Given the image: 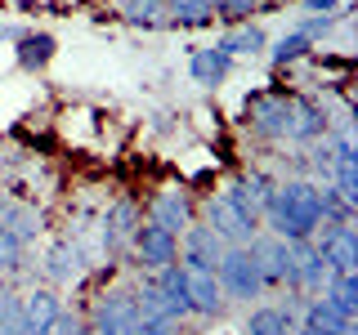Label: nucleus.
Returning <instances> with one entry per match:
<instances>
[{
	"label": "nucleus",
	"instance_id": "20e7f679",
	"mask_svg": "<svg viewBox=\"0 0 358 335\" xmlns=\"http://www.w3.org/2000/svg\"><path fill=\"white\" fill-rule=\"evenodd\" d=\"M215 282L224 290V299H229V308L233 304L251 308L255 299H264V282H260V273H255V260H251L246 246H224V255L215 264Z\"/></svg>",
	"mask_w": 358,
	"mask_h": 335
},
{
	"label": "nucleus",
	"instance_id": "1a4fd4ad",
	"mask_svg": "<svg viewBox=\"0 0 358 335\" xmlns=\"http://www.w3.org/2000/svg\"><path fill=\"white\" fill-rule=\"evenodd\" d=\"M327 264H322L313 241H287V290L296 295H322L327 286Z\"/></svg>",
	"mask_w": 358,
	"mask_h": 335
},
{
	"label": "nucleus",
	"instance_id": "0eeeda50",
	"mask_svg": "<svg viewBox=\"0 0 358 335\" xmlns=\"http://www.w3.org/2000/svg\"><path fill=\"white\" fill-rule=\"evenodd\" d=\"M85 273H90L85 251H81L72 237H59L54 246H45V255H41V282H45V286H54V290L81 286Z\"/></svg>",
	"mask_w": 358,
	"mask_h": 335
},
{
	"label": "nucleus",
	"instance_id": "6ab92c4d",
	"mask_svg": "<svg viewBox=\"0 0 358 335\" xmlns=\"http://www.w3.org/2000/svg\"><path fill=\"white\" fill-rule=\"evenodd\" d=\"M229 72H233V59L220 45H197V50L188 54V76H193V85H201V89H220L229 81Z\"/></svg>",
	"mask_w": 358,
	"mask_h": 335
},
{
	"label": "nucleus",
	"instance_id": "f3484780",
	"mask_svg": "<svg viewBox=\"0 0 358 335\" xmlns=\"http://www.w3.org/2000/svg\"><path fill=\"white\" fill-rule=\"evenodd\" d=\"M327 121H331L327 103H318L309 94H296V107H291V143L309 148V143L327 139Z\"/></svg>",
	"mask_w": 358,
	"mask_h": 335
},
{
	"label": "nucleus",
	"instance_id": "f704fd0d",
	"mask_svg": "<svg viewBox=\"0 0 358 335\" xmlns=\"http://www.w3.org/2000/svg\"><path fill=\"white\" fill-rule=\"evenodd\" d=\"M9 5H36V0H9Z\"/></svg>",
	"mask_w": 358,
	"mask_h": 335
},
{
	"label": "nucleus",
	"instance_id": "aec40b11",
	"mask_svg": "<svg viewBox=\"0 0 358 335\" xmlns=\"http://www.w3.org/2000/svg\"><path fill=\"white\" fill-rule=\"evenodd\" d=\"M152 282L157 290H162V299H166V313H171L175 322H193V308H188V268L184 264H166L162 273H152Z\"/></svg>",
	"mask_w": 358,
	"mask_h": 335
},
{
	"label": "nucleus",
	"instance_id": "412c9836",
	"mask_svg": "<svg viewBox=\"0 0 358 335\" xmlns=\"http://www.w3.org/2000/svg\"><path fill=\"white\" fill-rule=\"evenodd\" d=\"M300 322H309V327H318V331H331V335H354V318L341 313L327 295H305V304H300Z\"/></svg>",
	"mask_w": 358,
	"mask_h": 335
},
{
	"label": "nucleus",
	"instance_id": "b1692460",
	"mask_svg": "<svg viewBox=\"0 0 358 335\" xmlns=\"http://www.w3.org/2000/svg\"><path fill=\"white\" fill-rule=\"evenodd\" d=\"M162 5H166V22H171V27L197 31V27H210V22H215L210 0H162Z\"/></svg>",
	"mask_w": 358,
	"mask_h": 335
},
{
	"label": "nucleus",
	"instance_id": "c85d7f7f",
	"mask_svg": "<svg viewBox=\"0 0 358 335\" xmlns=\"http://www.w3.org/2000/svg\"><path fill=\"white\" fill-rule=\"evenodd\" d=\"M264 0H210V9H215L220 22H229V27H238V22H251L260 14Z\"/></svg>",
	"mask_w": 358,
	"mask_h": 335
},
{
	"label": "nucleus",
	"instance_id": "4468645a",
	"mask_svg": "<svg viewBox=\"0 0 358 335\" xmlns=\"http://www.w3.org/2000/svg\"><path fill=\"white\" fill-rule=\"evenodd\" d=\"M220 255H224V241L201 219H193L184 232H179V264L184 268H206V273H215Z\"/></svg>",
	"mask_w": 358,
	"mask_h": 335
},
{
	"label": "nucleus",
	"instance_id": "f257e3e1",
	"mask_svg": "<svg viewBox=\"0 0 358 335\" xmlns=\"http://www.w3.org/2000/svg\"><path fill=\"white\" fill-rule=\"evenodd\" d=\"M318 223H322L318 184L305 179V174L278 179L268 201H264V210H260V228L273 232V237H282V241H313Z\"/></svg>",
	"mask_w": 358,
	"mask_h": 335
},
{
	"label": "nucleus",
	"instance_id": "7c9ffc66",
	"mask_svg": "<svg viewBox=\"0 0 358 335\" xmlns=\"http://www.w3.org/2000/svg\"><path fill=\"white\" fill-rule=\"evenodd\" d=\"M134 335H184V322L175 318H162V322H139V331Z\"/></svg>",
	"mask_w": 358,
	"mask_h": 335
},
{
	"label": "nucleus",
	"instance_id": "423d86ee",
	"mask_svg": "<svg viewBox=\"0 0 358 335\" xmlns=\"http://www.w3.org/2000/svg\"><path fill=\"white\" fill-rule=\"evenodd\" d=\"M139 223H143V206L134 197H117L103 215H99V246H103L108 260L130 255V237H134Z\"/></svg>",
	"mask_w": 358,
	"mask_h": 335
},
{
	"label": "nucleus",
	"instance_id": "c756f323",
	"mask_svg": "<svg viewBox=\"0 0 358 335\" xmlns=\"http://www.w3.org/2000/svg\"><path fill=\"white\" fill-rule=\"evenodd\" d=\"M45 335H90V327H85V313H76V308H63L59 318L50 322V331Z\"/></svg>",
	"mask_w": 358,
	"mask_h": 335
},
{
	"label": "nucleus",
	"instance_id": "ddd939ff",
	"mask_svg": "<svg viewBox=\"0 0 358 335\" xmlns=\"http://www.w3.org/2000/svg\"><path fill=\"white\" fill-rule=\"evenodd\" d=\"M246 251H251V260H255V273H260V282H264V295L268 290L282 295L287 290V241L260 228L251 241H246Z\"/></svg>",
	"mask_w": 358,
	"mask_h": 335
},
{
	"label": "nucleus",
	"instance_id": "f03ea898",
	"mask_svg": "<svg viewBox=\"0 0 358 335\" xmlns=\"http://www.w3.org/2000/svg\"><path fill=\"white\" fill-rule=\"evenodd\" d=\"M85 327L90 335H134L139 331V308H134V290L130 286H103L94 290L85 308Z\"/></svg>",
	"mask_w": 358,
	"mask_h": 335
},
{
	"label": "nucleus",
	"instance_id": "5701e85b",
	"mask_svg": "<svg viewBox=\"0 0 358 335\" xmlns=\"http://www.w3.org/2000/svg\"><path fill=\"white\" fill-rule=\"evenodd\" d=\"M264 59L278 67V72H282V67H296V63H305V59H313V45L300 36V31H282V36L278 40H268V50H264Z\"/></svg>",
	"mask_w": 358,
	"mask_h": 335
},
{
	"label": "nucleus",
	"instance_id": "9b49d317",
	"mask_svg": "<svg viewBox=\"0 0 358 335\" xmlns=\"http://www.w3.org/2000/svg\"><path fill=\"white\" fill-rule=\"evenodd\" d=\"M313 246H318L327 273H358V232H354V223H318Z\"/></svg>",
	"mask_w": 358,
	"mask_h": 335
},
{
	"label": "nucleus",
	"instance_id": "a878e982",
	"mask_svg": "<svg viewBox=\"0 0 358 335\" xmlns=\"http://www.w3.org/2000/svg\"><path fill=\"white\" fill-rule=\"evenodd\" d=\"M322 295L331 299L341 313H358V273H331L327 277V286H322Z\"/></svg>",
	"mask_w": 358,
	"mask_h": 335
},
{
	"label": "nucleus",
	"instance_id": "7ed1b4c3",
	"mask_svg": "<svg viewBox=\"0 0 358 335\" xmlns=\"http://www.w3.org/2000/svg\"><path fill=\"white\" fill-rule=\"evenodd\" d=\"M291 107L296 94L287 89H255L246 98V130L260 143H291Z\"/></svg>",
	"mask_w": 358,
	"mask_h": 335
},
{
	"label": "nucleus",
	"instance_id": "9d476101",
	"mask_svg": "<svg viewBox=\"0 0 358 335\" xmlns=\"http://www.w3.org/2000/svg\"><path fill=\"white\" fill-rule=\"evenodd\" d=\"M282 299H291V304H251V308H246L242 335H296L305 295H296V290H282Z\"/></svg>",
	"mask_w": 358,
	"mask_h": 335
},
{
	"label": "nucleus",
	"instance_id": "4be33fe9",
	"mask_svg": "<svg viewBox=\"0 0 358 335\" xmlns=\"http://www.w3.org/2000/svg\"><path fill=\"white\" fill-rule=\"evenodd\" d=\"M215 45L229 54V59H260V54L268 50V31L260 27V22H238V27H229Z\"/></svg>",
	"mask_w": 358,
	"mask_h": 335
},
{
	"label": "nucleus",
	"instance_id": "393cba45",
	"mask_svg": "<svg viewBox=\"0 0 358 335\" xmlns=\"http://www.w3.org/2000/svg\"><path fill=\"white\" fill-rule=\"evenodd\" d=\"M121 18L139 31H157V27H171L166 22V5L162 0H121Z\"/></svg>",
	"mask_w": 358,
	"mask_h": 335
},
{
	"label": "nucleus",
	"instance_id": "a211bd4d",
	"mask_svg": "<svg viewBox=\"0 0 358 335\" xmlns=\"http://www.w3.org/2000/svg\"><path fill=\"white\" fill-rule=\"evenodd\" d=\"M54 54H59V40H54V31H36V27H22V36L14 40V67L27 76L45 72V67L54 63Z\"/></svg>",
	"mask_w": 358,
	"mask_h": 335
},
{
	"label": "nucleus",
	"instance_id": "2f4dec72",
	"mask_svg": "<svg viewBox=\"0 0 358 335\" xmlns=\"http://www.w3.org/2000/svg\"><path fill=\"white\" fill-rule=\"evenodd\" d=\"M22 36V27H18V22H0V45H14Z\"/></svg>",
	"mask_w": 358,
	"mask_h": 335
},
{
	"label": "nucleus",
	"instance_id": "f8f14e48",
	"mask_svg": "<svg viewBox=\"0 0 358 335\" xmlns=\"http://www.w3.org/2000/svg\"><path fill=\"white\" fill-rule=\"evenodd\" d=\"M130 255H134V264H139L143 273H162L166 264L179 260V237L143 219L139 228H134V237H130Z\"/></svg>",
	"mask_w": 358,
	"mask_h": 335
},
{
	"label": "nucleus",
	"instance_id": "473e14b6",
	"mask_svg": "<svg viewBox=\"0 0 358 335\" xmlns=\"http://www.w3.org/2000/svg\"><path fill=\"white\" fill-rule=\"evenodd\" d=\"M296 335H331V331H318V327H309V322H300Z\"/></svg>",
	"mask_w": 358,
	"mask_h": 335
},
{
	"label": "nucleus",
	"instance_id": "dca6fc26",
	"mask_svg": "<svg viewBox=\"0 0 358 335\" xmlns=\"http://www.w3.org/2000/svg\"><path fill=\"white\" fill-rule=\"evenodd\" d=\"M18 308H22V322H27V331L31 335H45L50 331V322L59 318V313L67 308L63 304V295L54 286H27V290H18Z\"/></svg>",
	"mask_w": 358,
	"mask_h": 335
},
{
	"label": "nucleus",
	"instance_id": "cd10ccee",
	"mask_svg": "<svg viewBox=\"0 0 358 335\" xmlns=\"http://www.w3.org/2000/svg\"><path fill=\"white\" fill-rule=\"evenodd\" d=\"M341 22H350V14H341V18H313V14H300L296 22H291V31H300L309 45H318V40H327Z\"/></svg>",
	"mask_w": 358,
	"mask_h": 335
},
{
	"label": "nucleus",
	"instance_id": "39448f33",
	"mask_svg": "<svg viewBox=\"0 0 358 335\" xmlns=\"http://www.w3.org/2000/svg\"><path fill=\"white\" fill-rule=\"evenodd\" d=\"M197 219L206 223L224 246H246L255 232H260V219H251L246 210H238L224 193H210L206 201H197Z\"/></svg>",
	"mask_w": 358,
	"mask_h": 335
},
{
	"label": "nucleus",
	"instance_id": "2eb2a0df",
	"mask_svg": "<svg viewBox=\"0 0 358 335\" xmlns=\"http://www.w3.org/2000/svg\"><path fill=\"white\" fill-rule=\"evenodd\" d=\"M188 308H193L197 322H220L224 313H229V299H224L215 273H206V268H188Z\"/></svg>",
	"mask_w": 358,
	"mask_h": 335
},
{
	"label": "nucleus",
	"instance_id": "6e6552de",
	"mask_svg": "<svg viewBox=\"0 0 358 335\" xmlns=\"http://www.w3.org/2000/svg\"><path fill=\"white\" fill-rule=\"evenodd\" d=\"M143 219L179 237V232H184L188 223L197 219V201H193V193H188V188L166 184V188H157V193L148 197V206H143Z\"/></svg>",
	"mask_w": 358,
	"mask_h": 335
},
{
	"label": "nucleus",
	"instance_id": "72a5a7b5",
	"mask_svg": "<svg viewBox=\"0 0 358 335\" xmlns=\"http://www.w3.org/2000/svg\"><path fill=\"white\" fill-rule=\"evenodd\" d=\"M0 170H5V143H0Z\"/></svg>",
	"mask_w": 358,
	"mask_h": 335
},
{
	"label": "nucleus",
	"instance_id": "bb28decb",
	"mask_svg": "<svg viewBox=\"0 0 358 335\" xmlns=\"http://www.w3.org/2000/svg\"><path fill=\"white\" fill-rule=\"evenodd\" d=\"M22 268H27V246H22L9 228H0V282L18 277Z\"/></svg>",
	"mask_w": 358,
	"mask_h": 335
}]
</instances>
